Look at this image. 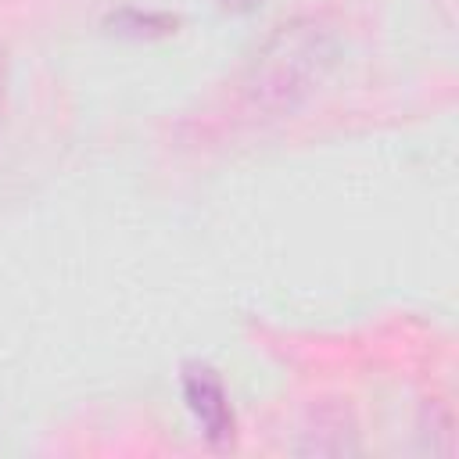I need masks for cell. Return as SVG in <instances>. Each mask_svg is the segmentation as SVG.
<instances>
[{
    "label": "cell",
    "mask_w": 459,
    "mask_h": 459,
    "mask_svg": "<svg viewBox=\"0 0 459 459\" xmlns=\"http://www.w3.org/2000/svg\"><path fill=\"white\" fill-rule=\"evenodd\" d=\"M326 61L330 43L316 22L280 25L247 65L240 93L251 108H290L319 82Z\"/></svg>",
    "instance_id": "1"
},
{
    "label": "cell",
    "mask_w": 459,
    "mask_h": 459,
    "mask_svg": "<svg viewBox=\"0 0 459 459\" xmlns=\"http://www.w3.org/2000/svg\"><path fill=\"white\" fill-rule=\"evenodd\" d=\"M183 398L190 405V412L197 416V423L204 427V437L222 445L233 437V409L230 398L222 391V380L208 369V366H186L183 373Z\"/></svg>",
    "instance_id": "2"
},
{
    "label": "cell",
    "mask_w": 459,
    "mask_h": 459,
    "mask_svg": "<svg viewBox=\"0 0 459 459\" xmlns=\"http://www.w3.org/2000/svg\"><path fill=\"white\" fill-rule=\"evenodd\" d=\"M222 7H230V11H255V7H262L265 0H219Z\"/></svg>",
    "instance_id": "3"
},
{
    "label": "cell",
    "mask_w": 459,
    "mask_h": 459,
    "mask_svg": "<svg viewBox=\"0 0 459 459\" xmlns=\"http://www.w3.org/2000/svg\"><path fill=\"white\" fill-rule=\"evenodd\" d=\"M4 100H7V54L0 50V115H4Z\"/></svg>",
    "instance_id": "4"
}]
</instances>
